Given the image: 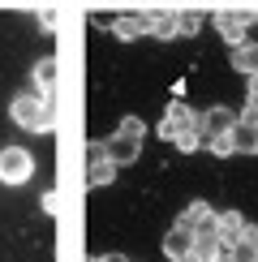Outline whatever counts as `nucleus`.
<instances>
[{
	"label": "nucleus",
	"mask_w": 258,
	"mask_h": 262,
	"mask_svg": "<svg viewBox=\"0 0 258 262\" xmlns=\"http://www.w3.org/2000/svg\"><path fill=\"white\" fill-rule=\"evenodd\" d=\"M9 116L22 125V129H30V134H52V103H48V91H26V95H17L13 107H9Z\"/></svg>",
	"instance_id": "f257e3e1"
},
{
	"label": "nucleus",
	"mask_w": 258,
	"mask_h": 262,
	"mask_svg": "<svg viewBox=\"0 0 258 262\" xmlns=\"http://www.w3.org/2000/svg\"><path fill=\"white\" fill-rule=\"evenodd\" d=\"M142 138H146L142 116H121V125H116L112 142L103 146V155H107V159H116V163L125 168V163H134V159H138V150H142Z\"/></svg>",
	"instance_id": "f03ea898"
},
{
	"label": "nucleus",
	"mask_w": 258,
	"mask_h": 262,
	"mask_svg": "<svg viewBox=\"0 0 258 262\" xmlns=\"http://www.w3.org/2000/svg\"><path fill=\"white\" fill-rule=\"evenodd\" d=\"M35 177V155L26 146H5L0 150V185H26Z\"/></svg>",
	"instance_id": "7ed1b4c3"
},
{
	"label": "nucleus",
	"mask_w": 258,
	"mask_h": 262,
	"mask_svg": "<svg viewBox=\"0 0 258 262\" xmlns=\"http://www.w3.org/2000/svg\"><path fill=\"white\" fill-rule=\"evenodd\" d=\"M228 142H232L236 155H258V112L254 107H245L236 116V125L228 129Z\"/></svg>",
	"instance_id": "20e7f679"
},
{
	"label": "nucleus",
	"mask_w": 258,
	"mask_h": 262,
	"mask_svg": "<svg viewBox=\"0 0 258 262\" xmlns=\"http://www.w3.org/2000/svg\"><path fill=\"white\" fill-rule=\"evenodd\" d=\"M254 26V13H241V9H224V13H215V30H220V39L228 43H241L245 30Z\"/></svg>",
	"instance_id": "39448f33"
},
{
	"label": "nucleus",
	"mask_w": 258,
	"mask_h": 262,
	"mask_svg": "<svg viewBox=\"0 0 258 262\" xmlns=\"http://www.w3.org/2000/svg\"><path fill=\"white\" fill-rule=\"evenodd\" d=\"M232 125H236V112H232V107H207V112H198V129H202L207 138L228 134Z\"/></svg>",
	"instance_id": "423d86ee"
},
{
	"label": "nucleus",
	"mask_w": 258,
	"mask_h": 262,
	"mask_svg": "<svg viewBox=\"0 0 258 262\" xmlns=\"http://www.w3.org/2000/svg\"><path fill=\"white\" fill-rule=\"evenodd\" d=\"M107 30H112L116 39H138V35H150V13H121L116 21H107Z\"/></svg>",
	"instance_id": "0eeeda50"
},
{
	"label": "nucleus",
	"mask_w": 258,
	"mask_h": 262,
	"mask_svg": "<svg viewBox=\"0 0 258 262\" xmlns=\"http://www.w3.org/2000/svg\"><path fill=\"white\" fill-rule=\"evenodd\" d=\"M228 60H232V69H236V73L254 78V73H258V43H254V39H241V43H232Z\"/></svg>",
	"instance_id": "6e6552de"
},
{
	"label": "nucleus",
	"mask_w": 258,
	"mask_h": 262,
	"mask_svg": "<svg viewBox=\"0 0 258 262\" xmlns=\"http://www.w3.org/2000/svg\"><path fill=\"white\" fill-rule=\"evenodd\" d=\"M189 121H193L189 103L172 99V103H168V112H164V121H159V138H164V142H172V134H177V129H185Z\"/></svg>",
	"instance_id": "1a4fd4ad"
},
{
	"label": "nucleus",
	"mask_w": 258,
	"mask_h": 262,
	"mask_svg": "<svg viewBox=\"0 0 258 262\" xmlns=\"http://www.w3.org/2000/svg\"><path fill=\"white\" fill-rule=\"evenodd\" d=\"M193 249V232L185 224H172L168 232H164V258L172 262V258H181V254H189Z\"/></svg>",
	"instance_id": "9d476101"
},
{
	"label": "nucleus",
	"mask_w": 258,
	"mask_h": 262,
	"mask_svg": "<svg viewBox=\"0 0 258 262\" xmlns=\"http://www.w3.org/2000/svg\"><path fill=\"white\" fill-rule=\"evenodd\" d=\"M211 220H215V211H211V206L202 202V198H198V202H189L185 211L177 215V224H185L189 232H198V228H202V224H211Z\"/></svg>",
	"instance_id": "9b49d317"
},
{
	"label": "nucleus",
	"mask_w": 258,
	"mask_h": 262,
	"mask_svg": "<svg viewBox=\"0 0 258 262\" xmlns=\"http://www.w3.org/2000/svg\"><path fill=\"white\" fill-rule=\"evenodd\" d=\"M116 168H121L116 159H107V155H95V159H91V185H95V189L112 185V181H116Z\"/></svg>",
	"instance_id": "f8f14e48"
},
{
	"label": "nucleus",
	"mask_w": 258,
	"mask_h": 262,
	"mask_svg": "<svg viewBox=\"0 0 258 262\" xmlns=\"http://www.w3.org/2000/svg\"><path fill=\"white\" fill-rule=\"evenodd\" d=\"M215 228H220V241H224V245H232V241H236V232L245 228V215H241V211H224V215H215Z\"/></svg>",
	"instance_id": "ddd939ff"
},
{
	"label": "nucleus",
	"mask_w": 258,
	"mask_h": 262,
	"mask_svg": "<svg viewBox=\"0 0 258 262\" xmlns=\"http://www.w3.org/2000/svg\"><path fill=\"white\" fill-rule=\"evenodd\" d=\"M202 21H207V13H198V9H181V13H177V35H198Z\"/></svg>",
	"instance_id": "4468645a"
},
{
	"label": "nucleus",
	"mask_w": 258,
	"mask_h": 262,
	"mask_svg": "<svg viewBox=\"0 0 258 262\" xmlns=\"http://www.w3.org/2000/svg\"><path fill=\"white\" fill-rule=\"evenodd\" d=\"M150 35L155 39H177V13H150Z\"/></svg>",
	"instance_id": "2eb2a0df"
},
{
	"label": "nucleus",
	"mask_w": 258,
	"mask_h": 262,
	"mask_svg": "<svg viewBox=\"0 0 258 262\" xmlns=\"http://www.w3.org/2000/svg\"><path fill=\"white\" fill-rule=\"evenodd\" d=\"M52 82H56V56H43L35 64V86L39 91H52Z\"/></svg>",
	"instance_id": "dca6fc26"
},
{
	"label": "nucleus",
	"mask_w": 258,
	"mask_h": 262,
	"mask_svg": "<svg viewBox=\"0 0 258 262\" xmlns=\"http://www.w3.org/2000/svg\"><path fill=\"white\" fill-rule=\"evenodd\" d=\"M207 150H211L215 159H228V155H236V150H232V142H228V134H220V138H211V142H207Z\"/></svg>",
	"instance_id": "f3484780"
},
{
	"label": "nucleus",
	"mask_w": 258,
	"mask_h": 262,
	"mask_svg": "<svg viewBox=\"0 0 258 262\" xmlns=\"http://www.w3.org/2000/svg\"><path fill=\"white\" fill-rule=\"evenodd\" d=\"M245 107H254V112H258V73L250 78V103H245Z\"/></svg>",
	"instance_id": "a211bd4d"
},
{
	"label": "nucleus",
	"mask_w": 258,
	"mask_h": 262,
	"mask_svg": "<svg viewBox=\"0 0 258 262\" xmlns=\"http://www.w3.org/2000/svg\"><path fill=\"white\" fill-rule=\"evenodd\" d=\"M39 26L43 30H56V13H39Z\"/></svg>",
	"instance_id": "6ab92c4d"
},
{
	"label": "nucleus",
	"mask_w": 258,
	"mask_h": 262,
	"mask_svg": "<svg viewBox=\"0 0 258 262\" xmlns=\"http://www.w3.org/2000/svg\"><path fill=\"white\" fill-rule=\"evenodd\" d=\"M99 262H129V258H125V254H103Z\"/></svg>",
	"instance_id": "aec40b11"
},
{
	"label": "nucleus",
	"mask_w": 258,
	"mask_h": 262,
	"mask_svg": "<svg viewBox=\"0 0 258 262\" xmlns=\"http://www.w3.org/2000/svg\"><path fill=\"white\" fill-rule=\"evenodd\" d=\"M95 262H99V258H95Z\"/></svg>",
	"instance_id": "412c9836"
}]
</instances>
